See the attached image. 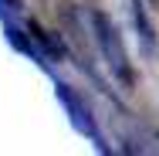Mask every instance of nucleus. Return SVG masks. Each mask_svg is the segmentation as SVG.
Wrapping results in <instances>:
<instances>
[{
	"instance_id": "f257e3e1",
	"label": "nucleus",
	"mask_w": 159,
	"mask_h": 156,
	"mask_svg": "<svg viewBox=\"0 0 159 156\" xmlns=\"http://www.w3.org/2000/svg\"><path fill=\"white\" fill-rule=\"evenodd\" d=\"M85 14H88L92 37H95V44H98V51H102V58H105V64H108V71H112L125 88H132V85H135V68L129 61V51H125V44H122L119 27L112 24V17H108L102 7H88Z\"/></svg>"
},
{
	"instance_id": "f03ea898",
	"label": "nucleus",
	"mask_w": 159,
	"mask_h": 156,
	"mask_svg": "<svg viewBox=\"0 0 159 156\" xmlns=\"http://www.w3.org/2000/svg\"><path fill=\"white\" fill-rule=\"evenodd\" d=\"M54 92H58V98H61V105L68 109L71 122L78 125L92 143H98V149H102V153H108V146H105V143H102V136H98V125H95V119H92V112H88V105H85V98L75 92L71 85H64V82H54Z\"/></svg>"
},
{
	"instance_id": "7ed1b4c3",
	"label": "nucleus",
	"mask_w": 159,
	"mask_h": 156,
	"mask_svg": "<svg viewBox=\"0 0 159 156\" xmlns=\"http://www.w3.org/2000/svg\"><path fill=\"white\" fill-rule=\"evenodd\" d=\"M129 14H132L135 34H139V48H142V54H146V58H156L159 41H156V27H152V21H149L146 7H142L139 0H129Z\"/></svg>"
},
{
	"instance_id": "20e7f679",
	"label": "nucleus",
	"mask_w": 159,
	"mask_h": 156,
	"mask_svg": "<svg viewBox=\"0 0 159 156\" xmlns=\"http://www.w3.org/2000/svg\"><path fill=\"white\" fill-rule=\"evenodd\" d=\"M27 31H31L34 41L41 44V51L48 54V61H64V58H68V44H64L61 37H54L51 31H44L37 21H27Z\"/></svg>"
},
{
	"instance_id": "39448f33",
	"label": "nucleus",
	"mask_w": 159,
	"mask_h": 156,
	"mask_svg": "<svg viewBox=\"0 0 159 156\" xmlns=\"http://www.w3.org/2000/svg\"><path fill=\"white\" fill-rule=\"evenodd\" d=\"M20 14V0H0V21H14Z\"/></svg>"
},
{
	"instance_id": "423d86ee",
	"label": "nucleus",
	"mask_w": 159,
	"mask_h": 156,
	"mask_svg": "<svg viewBox=\"0 0 159 156\" xmlns=\"http://www.w3.org/2000/svg\"><path fill=\"white\" fill-rule=\"evenodd\" d=\"M152 3H159V0H152Z\"/></svg>"
}]
</instances>
